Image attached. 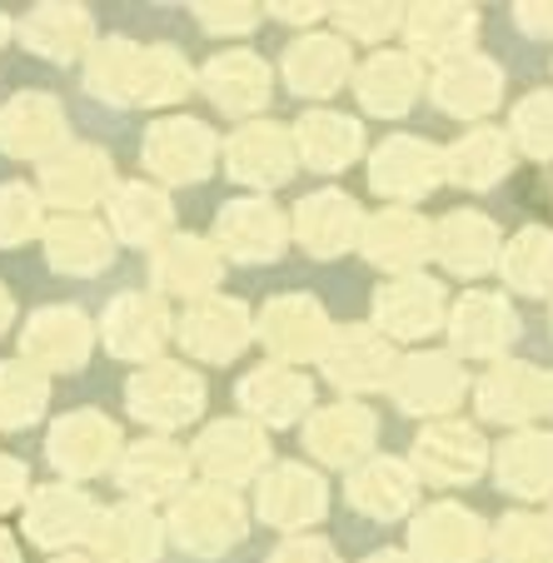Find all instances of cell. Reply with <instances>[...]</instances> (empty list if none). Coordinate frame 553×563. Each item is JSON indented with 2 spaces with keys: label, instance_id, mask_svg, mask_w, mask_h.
I'll return each mask as SVG.
<instances>
[{
  "label": "cell",
  "instance_id": "6da1fadb",
  "mask_svg": "<svg viewBox=\"0 0 553 563\" xmlns=\"http://www.w3.org/2000/svg\"><path fill=\"white\" fill-rule=\"evenodd\" d=\"M0 314H5V299H0Z\"/></svg>",
  "mask_w": 553,
  "mask_h": 563
},
{
  "label": "cell",
  "instance_id": "7a4b0ae2",
  "mask_svg": "<svg viewBox=\"0 0 553 563\" xmlns=\"http://www.w3.org/2000/svg\"><path fill=\"white\" fill-rule=\"evenodd\" d=\"M0 563H5V549H0Z\"/></svg>",
  "mask_w": 553,
  "mask_h": 563
}]
</instances>
